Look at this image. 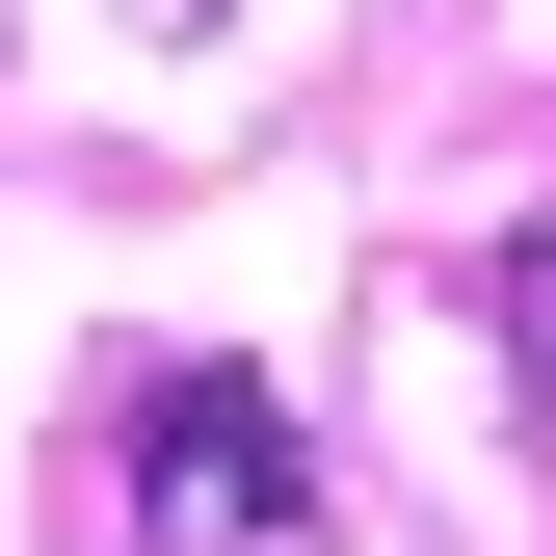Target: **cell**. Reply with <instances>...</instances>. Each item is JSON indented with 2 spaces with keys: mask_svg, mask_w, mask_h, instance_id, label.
Listing matches in <instances>:
<instances>
[{
  "mask_svg": "<svg viewBox=\"0 0 556 556\" xmlns=\"http://www.w3.org/2000/svg\"><path fill=\"white\" fill-rule=\"evenodd\" d=\"M318 530V425L265 371H160L132 397V556H292Z\"/></svg>",
  "mask_w": 556,
  "mask_h": 556,
  "instance_id": "6da1fadb",
  "label": "cell"
},
{
  "mask_svg": "<svg viewBox=\"0 0 556 556\" xmlns=\"http://www.w3.org/2000/svg\"><path fill=\"white\" fill-rule=\"evenodd\" d=\"M477 292H504V371H530V425H556V239H504Z\"/></svg>",
  "mask_w": 556,
  "mask_h": 556,
  "instance_id": "7a4b0ae2",
  "label": "cell"
},
{
  "mask_svg": "<svg viewBox=\"0 0 556 556\" xmlns=\"http://www.w3.org/2000/svg\"><path fill=\"white\" fill-rule=\"evenodd\" d=\"M160 27H213V0H160Z\"/></svg>",
  "mask_w": 556,
  "mask_h": 556,
  "instance_id": "3957f363",
  "label": "cell"
}]
</instances>
